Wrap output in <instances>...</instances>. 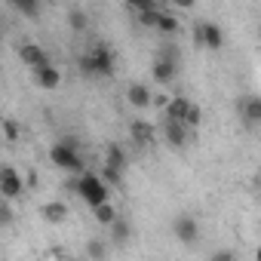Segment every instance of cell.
Returning <instances> with one entry per match:
<instances>
[{"instance_id": "6da1fadb", "label": "cell", "mask_w": 261, "mask_h": 261, "mask_svg": "<svg viewBox=\"0 0 261 261\" xmlns=\"http://www.w3.org/2000/svg\"><path fill=\"white\" fill-rule=\"evenodd\" d=\"M77 65L83 77H114V53L105 43H92Z\"/></svg>"}, {"instance_id": "7a4b0ae2", "label": "cell", "mask_w": 261, "mask_h": 261, "mask_svg": "<svg viewBox=\"0 0 261 261\" xmlns=\"http://www.w3.org/2000/svg\"><path fill=\"white\" fill-rule=\"evenodd\" d=\"M77 197L92 209V206H98V203L111 200V188L101 181V175H95V172L83 169V172H77Z\"/></svg>"}, {"instance_id": "3957f363", "label": "cell", "mask_w": 261, "mask_h": 261, "mask_svg": "<svg viewBox=\"0 0 261 261\" xmlns=\"http://www.w3.org/2000/svg\"><path fill=\"white\" fill-rule=\"evenodd\" d=\"M49 163L56 169H65V172H83V157H80V148H71L65 142H56L49 148Z\"/></svg>"}, {"instance_id": "277c9868", "label": "cell", "mask_w": 261, "mask_h": 261, "mask_svg": "<svg viewBox=\"0 0 261 261\" xmlns=\"http://www.w3.org/2000/svg\"><path fill=\"white\" fill-rule=\"evenodd\" d=\"M160 133H163V142H166L172 151H188V145H191V129H188L181 120L163 117V120H160Z\"/></svg>"}, {"instance_id": "5b68a950", "label": "cell", "mask_w": 261, "mask_h": 261, "mask_svg": "<svg viewBox=\"0 0 261 261\" xmlns=\"http://www.w3.org/2000/svg\"><path fill=\"white\" fill-rule=\"evenodd\" d=\"M194 46L218 53V49L224 46V31H221V25H215V22H200V25H194Z\"/></svg>"}, {"instance_id": "8992f818", "label": "cell", "mask_w": 261, "mask_h": 261, "mask_svg": "<svg viewBox=\"0 0 261 261\" xmlns=\"http://www.w3.org/2000/svg\"><path fill=\"white\" fill-rule=\"evenodd\" d=\"M172 237H175L181 246H194V243L200 240V221H197L194 215H188V212L175 215V218H172Z\"/></svg>"}, {"instance_id": "52a82bcc", "label": "cell", "mask_w": 261, "mask_h": 261, "mask_svg": "<svg viewBox=\"0 0 261 261\" xmlns=\"http://www.w3.org/2000/svg\"><path fill=\"white\" fill-rule=\"evenodd\" d=\"M25 191V178L16 166H0V197L4 200H19Z\"/></svg>"}, {"instance_id": "ba28073f", "label": "cell", "mask_w": 261, "mask_h": 261, "mask_svg": "<svg viewBox=\"0 0 261 261\" xmlns=\"http://www.w3.org/2000/svg\"><path fill=\"white\" fill-rule=\"evenodd\" d=\"M237 114H240V120H243L249 129H255V126L261 123V98H258V95H243V98H237Z\"/></svg>"}, {"instance_id": "9c48e42d", "label": "cell", "mask_w": 261, "mask_h": 261, "mask_svg": "<svg viewBox=\"0 0 261 261\" xmlns=\"http://www.w3.org/2000/svg\"><path fill=\"white\" fill-rule=\"evenodd\" d=\"M129 136H133V142L139 148H148V145L157 142V126L148 123V120H133V123H129Z\"/></svg>"}, {"instance_id": "30bf717a", "label": "cell", "mask_w": 261, "mask_h": 261, "mask_svg": "<svg viewBox=\"0 0 261 261\" xmlns=\"http://www.w3.org/2000/svg\"><path fill=\"white\" fill-rule=\"evenodd\" d=\"M175 74H178V65H175V62H169V59H163V56L154 59V65H151V77H154V83L169 86V83L175 80Z\"/></svg>"}, {"instance_id": "8fae6325", "label": "cell", "mask_w": 261, "mask_h": 261, "mask_svg": "<svg viewBox=\"0 0 261 261\" xmlns=\"http://www.w3.org/2000/svg\"><path fill=\"white\" fill-rule=\"evenodd\" d=\"M19 59L34 71V68H40V65H49V56H46V49L40 46V43H22L19 46Z\"/></svg>"}, {"instance_id": "7c38bea8", "label": "cell", "mask_w": 261, "mask_h": 261, "mask_svg": "<svg viewBox=\"0 0 261 261\" xmlns=\"http://www.w3.org/2000/svg\"><path fill=\"white\" fill-rule=\"evenodd\" d=\"M151 86L148 83H129L126 86V101L133 105V108H139V111H145V108H151Z\"/></svg>"}, {"instance_id": "4fadbf2b", "label": "cell", "mask_w": 261, "mask_h": 261, "mask_svg": "<svg viewBox=\"0 0 261 261\" xmlns=\"http://www.w3.org/2000/svg\"><path fill=\"white\" fill-rule=\"evenodd\" d=\"M34 83L40 86V89H59V83H62V71L49 62V65H40V68H34Z\"/></svg>"}, {"instance_id": "5bb4252c", "label": "cell", "mask_w": 261, "mask_h": 261, "mask_svg": "<svg viewBox=\"0 0 261 261\" xmlns=\"http://www.w3.org/2000/svg\"><path fill=\"white\" fill-rule=\"evenodd\" d=\"M68 206L62 203V200H49V203H43L40 206V218L46 221V224H65L68 221Z\"/></svg>"}, {"instance_id": "9a60e30c", "label": "cell", "mask_w": 261, "mask_h": 261, "mask_svg": "<svg viewBox=\"0 0 261 261\" xmlns=\"http://www.w3.org/2000/svg\"><path fill=\"white\" fill-rule=\"evenodd\" d=\"M108 227H111V240H114L117 246H126V243H129V237H133V224H129L120 212L114 215V221H111Z\"/></svg>"}, {"instance_id": "2e32d148", "label": "cell", "mask_w": 261, "mask_h": 261, "mask_svg": "<svg viewBox=\"0 0 261 261\" xmlns=\"http://www.w3.org/2000/svg\"><path fill=\"white\" fill-rule=\"evenodd\" d=\"M188 95H175V98H169L166 105H163V117H169V120H181L185 117V111H188Z\"/></svg>"}, {"instance_id": "e0dca14e", "label": "cell", "mask_w": 261, "mask_h": 261, "mask_svg": "<svg viewBox=\"0 0 261 261\" xmlns=\"http://www.w3.org/2000/svg\"><path fill=\"white\" fill-rule=\"evenodd\" d=\"M178 19L175 16H169V13H157V22H154V31H160L163 37H172V34H178Z\"/></svg>"}, {"instance_id": "ac0fdd59", "label": "cell", "mask_w": 261, "mask_h": 261, "mask_svg": "<svg viewBox=\"0 0 261 261\" xmlns=\"http://www.w3.org/2000/svg\"><path fill=\"white\" fill-rule=\"evenodd\" d=\"M105 166H117V169H126V151H123V145L111 142V145L105 148Z\"/></svg>"}, {"instance_id": "d6986e66", "label": "cell", "mask_w": 261, "mask_h": 261, "mask_svg": "<svg viewBox=\"0 0 261 261\" xmlns=\"http://www.w3.org/2000/svg\"><path fill=\"white\" fill-rule=\"evenodd\" d=\"M92 215H95V221L98 224H111L114 221V215H117V209H114V203L111 200H105V203H98V206H92Z\"/></svg>"}, {"instance_id": "ffe728a7", "label": "cell", "mask_w": 261, "mask_h": 261, "mask_svg": "<svg viewBox=\"0 0 261 261\" xmlns=\"http://www.w3.org/2000/svg\"><path fill=\"white\" fill-rule=\"evenodd\" d=\"M181 123H185V126L191 129V133H194V129L203 123V108H200V105H194V101H188V111H185Z\"/></svg>"}, {"instance_id": "44dd1931", "label": "cell", "mask_w": 261, "mask_h": 261, "mask_svg": "<svg viewBox=\"0 0 261 261\" xmlns=\"http://www.w3.org/2000/svg\"><path fill=\"white\" fill-rule=\"evenodd\" d=\"M68 25H71V31H77V34L89 31V13H83V10H71V13H68Z\"/></svg>"}, {"instance_id": "7402d4cb", "label": "cell", "mask_w": 261, "mask_h": 261, "mask_svg": "<svg viewBox=\"0 0 261 261\" xmlns=\"http://www.w3.org/2000/svg\"><path fill=\"white\" fill-rule=\"evenodd\" d=\"M0 129H4V139H7L10 145H16V142H19V136H22V126H19L13 117H7L4 123H0Z\"/></svg>"}, {"instance_id": "603a6c76", "label": "cell", "mask_w": 261, "mask_h": 261, "mask_svg": "<svg viewBox=\"0 0 261 261\" xmlns=\"http://www.w3.org/2000/svg\"><path fill=\"white\" fill-rule=\"evenodd\" d=\"M83 252H86L89 258H105V255H108V243H105V240H98V237H92V240H86Z\"/></svg>"}, {"instance_id": "cb8c5ba5", "label": "cell", "mask_w": 261, "mask_h": 261, "mask_svg": "<svg viewBox=\"0 0 261 261\" xmlns=\"http://www.w3.org/2000/svg\"><path fill=\"white\" fill-rule=\"evenodd\" d=\"M101 181H105L108 188H120V185H123V169H117V166H105V169H101Z\"/></svg>"}, {"instance_id": "d4e9b609", "label": "cell", "mask_w": 261, "mask_h": 261, "mask_svg": "<svg viewBox=\"0 0 261 261\" xmlns=\"http://www.w3.org/2000/svg\"><path fill=\"white\" fill-rule=\"evenodd\" d=\"M157 56H163V59H169V62H175V65H181V53H178V46H175V43H163Z\"/></svg>"}, {"instance_id": "484cf974", "label": "cell", "mask_w": 261, "mask_h": 261, "mask_svg": "<svg viewBox=\"0 0 261 261\" xmlns=\"http://www.w3.org/2000/svg\"><path fill=\"white\" fill-rule=\"evenodd\" d=\"M16 221V212L10 209V203H0V227H13Z\"/></svg>"}, {"instance_id": "4316f807", "label": "cell", "mask_w": 261, "mask_h": 261, "mask_svg": "<svg viewBox=\"0 0 261 261\" xmlns=\"http://www.w3.org/2000/svg\"><path fill=\"white\" fill-rule=\"evenodd\" d=\"M157 13H160L157 7H154V10H142V13H136V16H139V25H145V28H154V22H157Z\"/></svg>"}, {"instance_id": "83f0119b", "label": "cell", "mask_w": 261, "mask_h": 261, "mask_svg": "<svg viewBox=\"0 0 261 261\" xmlns=\"http://www.w3.org/2000/svg\"><path fill=\"white\" fill-rule=\"evenodd\" d=\"M10 4H13L16 10H22L25 16H34V13H37V0H10Z\"/></svg>"}, {"instance_id": "f1b7e54d", "label": "cell", "mask_w": 261, "mask_h": 261, "mask_svg": "<svg viewBox=\"0 0 261 261\" xmlns=\"http://www.w3.org/2000/svg\"><path fill=\"white\" fill-rule=\"evenodd\" d=\"M129 7H133L136 13H142V10H154V0H126Z\"/></svg>"}, {"instance_id": "f546056e", "label": "cell", "mask_w": 261, "mask_h": 261, "mask_svg": "<svg viewBox=\"0 0 261 261\" xmlns=\"http://www.w3.org/2000/svg\"><path fill=\"white\" fill-rule=\"evenodd\" d=\"M237 252L233 249H221V252H212V261H233Z\"/></svg>"}, {"instance_id": "4dcf8cb0", "label": "cell", "mask_w": 261, "mask_h": 261, "mask_svg": "<svg viewBox=\"0 0 261 261\" xmlns=\"http://www.w3.org/2000/svg\"><path fill=\"white\" fill-rule=\"evenodd\" d=\"M166 101H169V95H166V92H160V95H151V105H154V108H160V111H163V105H166Z\"/></svg>"}, {"instance_id": "1f68e13d", "label": "cell", "mask_w": 261, "mask_h": 261, "mask_svg": "<svg viewBox=\"0 0 261 261\" xmlns=\"http://www.w3.org/2000/svg\"><path fill=\"white\" fill-rule=\"evenodd\" d=\"M172 4H175L178 10H194V4H197V0H172Z\"/></svg>"}, {"instance_id": "d6a6232c", "label": "cell", "mask_w": 261, "mask_h": 261, "mask_svg": "<svg viewBox=\"0 0 261 261\" xmlns=\"http://www.w3.org/2000/svg\"><path fill=\"white\" fill-rule=\"evenodd\" d=\"M65 191H71V194H77V178H68V181H65Z\"/></svg>"}, {"instance_id": "836d02e7", "label": "cell", "mask_w": 261, "mask_h": 261, "mask_svg": "<svg viewBox=\"0 0 261 261\" xmlns=\"http://www.w3.org/2000/svg\"><path fill=\"white\" fill-rule=\"evenodd\" d=\"M0 46H4V37H0Z\"/></svg>"}]
</instances>
